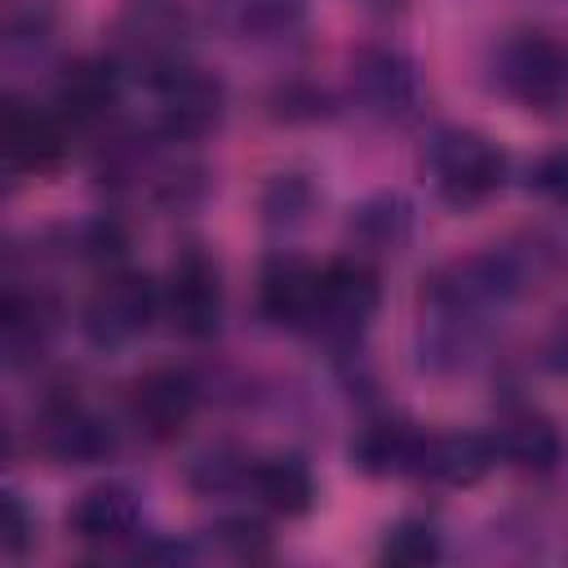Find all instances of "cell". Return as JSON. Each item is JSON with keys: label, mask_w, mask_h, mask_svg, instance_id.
Segmentation results:
<instances>
[{"label": "cell", "mask_w": 568, "mask_h": 568, "mask_svg": "<svg viewBox=\"0 0 568 568\" xmlns=\"http://www.w3.org/2000/svg\"><path fill=\"white\" fill-rule=\"evenodd\" d=\"M58 324H62V306L49 288L27 284V280H9L4 302H0V346H4V359L13 368L27 359H40L44 346L53 342Z\"/></svg>", "instance_id": "e0dca14e"}, {"label": "cell", "mask_w": 568, "mask_h": 568, "mask_svg": "<svg viewBox=\"0 0 568 568\" xmlns=\"http://www.w3.org/2000/svg\"><path fill=\"white\" fill-rule=\"evenodd\" d=\"M408 235H413V209L395 191H377L359 209H351L346 240H351V253H359L368 262H377L386 253H399L408 244Z\"/></svg>", "instance_id": "44dd1931"}, {"label": "cell", "mask_w": 568, "mask_h": 568, "mask_svg": "<svg viewBox=\"0 0 568 568\" xmlns=\"http://www.w3.org/2000/svg\"><path fill=\"white\" fill-rule=\"evenodd\" d=\"M493 466L497 448L488 430H426L413 479L439 488H475Z\"/></svg>", "instance_id": "ac0fdd59"}, {"label": "cell", "mask_w": 568, "mask_h": 568, "mask_svg": "<svg viewBox=\"0 0 568 568\" xmlns=\"http://www.w3.org/2000/svg\"><path fill=\"white\" fill-rule=\"evenodd\" d=\"M217 9L244 40H288L306 22V0H217Z\"/></svg>", "instance_id": "7402d4cb"}, {"label": "cell", "mask_w": 568, "mask_h": 568, "mask_svg": "<svg viewBox=\"0 0 568 568\" xmlns=\"http://www.w3.org/2000/svg\"><path fill=\"white\" fill-rule=\"evenodd\" d=\"M541 368L555 373V377H568V311L550 324V333L541 337V351H537Z\"/></svg>", "instance_id": "83f0119b"}, {"label": "cell", "mask_w": 568, "mask_h": 568, "mask_svg": "<svg viewBox=\"0 0 568 568\" xmlns=\"http://www.w3.org/2000/svg\"><path fill=\"white\" fill-rule=\"evenodd\" d=\"M528 191H537L541 200L568 204V146L546 151V155L528 169Z\"/></svg>", "instance_id": "4316f807"}, {"label": "cell", "mask_w": 568, "mask_h": 568, "mask_svg": "<svg viewBox=\"0 0 568 568\" xmlns=\"http://www.w3.org/2000/svg\"><path fill=\"white\" fill-rule=\"evenodd\" d=\"M382 306V280L377 266L359 253L333 257L324 262V288H320V311H315V328L311 337H320L324 346H355L364 337V328L373 324Z\"/></svg>", "instance_id": "ba28073f"}, {"label": "cell", "mask_w": 568, "mask_h": 568, "mask_svg": "<svg viewBox=\"0 0 568 568\" xmlns=\"http://www.w3.org/2000/svg\"><path fill=\"white\" fill-rule=\"evenodd\" d=\"M146 89H151V102H155V133L164 142L195 146L226 115V84H222V75H213L209 67H200L191 58L169 67L164 75H155Z\"/></svg>", "instance_id": "5b68a950"}, {"label": "cell", "mask_w": 568, "mask_h": 568, "mask_svg": "<svg viewBox=\"0 0 568 568\" xmlns=\"http://www.w3.org/2000/svg\"><path fill=\"white\" fill-rule=\"evenodd\" d=\"M559 240H550L546 231H515L466 257L439 262L417 288V368L430 377L475 368L510 306L541 293L559 275Z\"/></svg>", "instance_id": "6da1fadb"}, {"label": "cell", "mask_w": 568, "mask_h": 568, "mask_svg": "<svg viewBox=\"0 0 568 568\" xmlns=\"http://www.w3.org/2000/svg\"><path fill=\"white\" fill-rule=\"evenodd\" d=\"M160 302H164L169 328L178 337H186V342L217 337L222 315H226V288H222L217 257L204 244H182L160 284Z\"/></svg>", "instance_id": "8992f818"}, {"label": "cell", "mask_w": 568, "mask_h": 568, "mask_svg": "<svg viewBox=\"0 0 568 568\" xmlns=\"http://www.w3.org/2000/svg\"><path fill=\"white\" fill-rule=\"evenodd\" d=\"M111 58L120 62L124 75H138L142 84H151L169 67L186 62V18H182V9L160 4V0H138L115 22Z\"/></svg>", "instance_id": "30bf717a"}, {"label": "cell", "mask_w": 568, "mask_h": 568, "mask_svg": "<svg viewBox=\"0 0 568 568\" xmlns=\"http://www.w3.org/2000/svg\"><path fill=\"white\" fill-rule=\"evenodd\" d=\"M488 435H493L497 462L510 470H524V475H550L564 457V435H559L555 417L524 399L506 404Z\"/></svg>", "instance_id": "2e32d148"}, {"label": "cell", "mask_w": 568, "mask_h": 568, "mask_svg": "<svg viewBox=\"0 0 568 568\" xmlns=\"http://www.w3.org/2000/svg\"><path fill=\"white\" fill-rule=\"evenodd\" d=\"M67 532L80 546H93V550L133 546L142 537V501H138V493L129 484H115V479L89 484L67 506Z\"/></svg>", "instance_id": "5bb4252c"}, {"label": "cell", "mask_w": 568, "mask_h": 568, "mask_svg": "<svg viewBox=\"0 0 568 568\" xmlns=\"http://www.w3.org/2000/svg\"><path fill=\"white\" fill-rule=\"evenodd\" d=\"M422 169L448 209H479L506 186L510 155L479 129L439 124L422 146Z\"/></svg>", "instance_id": "3957f363"}, {"label": "cell", "mask_w": 568, "mask_h": 568, "mask_svg": "<svg viewBox=\"0 0 568 568\" xmlns=\"http://www.w3.org/2000/svg\"><path fill=\"white\" fill-rule=\"evenodd\" d=\"M320 288H324V262H311L302 253H271L257 275V311L266 324L311 337Z\"/></svg>", "instance_id": "4fadbf2b"}, {"label": "cell", "mask_w": 568, "mask_h": 568, "mask_svg": "<svg viewBox=\"0 0 568 568\" xmlns=\"http://www.w3.org/2000/svg\"><path fill=\"white\" fill-rule=\"evenodd\" d=\"M209 532H213V541H217L231 559H253V555L266 550V528L253 524V519H222V524H213Z\"/></svg>", "instance_id": "484cf974"}, {"label": "cell", "mask_w": 568, "mask_h": 568, "mask_svg": "<svg viewBox=\"0 0 568 568\" xmlns=\"http://www.w3.org/2000/svg\"><path fill=\"white\" fill-rule=\"evenodd\" d=\"M426 430L404 417H373L351 435V466L373 479H413L417 475V453H422Z\"/></svg>", "instance_id": "d6986e66"}, {"label": "cell", "mask_w": 568, "mask_h": 568, "mask_svg": "<svg viewBox=\"0 0 568 568\" xmlns=\"http://www.w3.org/2000/svg\"><path fill=\"white\" fill-rule=\"evenodd\" d=\"M488 84L519 111H568V36L555 27L506 31L488 53Z\"/></svg>", "instance_id": "7a4b0ae2"}, {"label": "cell", "mask_w": 568, "mask_h": 568, "mask_svg": "<svg viewBox=\"0 0 568 568\" xmlns=\"http://www.w3.org/2000/svg\"><path fill=\"white\" fill-rule=\"evenodd\" d=\"M444 555V532L435 519L426 515H404L395 519L386 532H382V546H377V564H390V568H426Z\"/></svg>", "instance_id": "603a6c76"}, {"label": "cell", "mask_w": 568, "mask_h": 568, "mask_svg": "<svg viewBox=\"0 0 568 568\" xmlns=\"http://www.w3.org/2000/svg\"><path fill=\"white\" fill-rule=\"evenodd\" d=\"M71 146V124L53 111L40 106L22 93L4 98V115H0V151H4V169L18 178H40L53 173L67 160Z\"/></svg>", "instance_id": "8fae6325"}, {"label": "cell", "mask_w": 568, "mask_h": 568, "mask_svg": "<svg viewBox=\"0 0 568 568\" xmlns=\"http://www.w3.org/2000/svg\"><path fill=\"white\" fill-rule=\"evenodd\" d=\"M311 209H315V186L306 173H275L262 191V217L275 231L302 226L311 217Z\"/></svg>", "instance_id": "cb8c5ba5"}, {"label": "cell", "mask_w": 568, "mask_h": 568, "mask_svg": "<svg viewBox=\"0 0 568 568\" xmlns=\"http://www.w3.org/2000/svg\"><path fill=\"white\" fill-rule=\"evenodd\" d=\"M240 493H253V501L266 506L271 515L297 519L315 506V475L297 453H262L248 457Z\"/></svg>", "instance_id": "ffe728a7"}, {"label": "cell", "mask_w": 568, "mask_h": 568, "mask_svg": "<svg viewBox=\"0 0 568 568\" xmlns=\"http://www.w3.org/2000/svg\"><path fill=\"white\" fill-rule=\"evenodd\" d=\"M368 4H390V0H368Z\"/></svg>", "instance_id": "f1b7e54d"}, {"label": "cell", "mask_w": 568, "mask_h": 568, "mask_svg": "<svg viewBox=\"0 0 568 568\" xmlns=\"http://www.w3.org/2000/svg\"><path fill=\"white\" fill-rule=\"evenodd\" d=\"M195 408H200V382L191 368H178V364H155V368L138 373L124 390L129 422L155 444L178 439L191 426Z\"/></svg>", "instance_id": "7c38bea8"}, {"label": "cell", "mask_w": 568, "mask_h": 568, "mask_svg": "<svg viewBox=\"0 0 568 568\" xmlns=\"http://www.w3.org/2000/svg\"><path fill=\"white\" fill-rule=\"evenodd\" d=\"M346 80H351V102L377 124H408L426 98L417 62L395 44L355 49Z\"/></svg>", "instance_id": "52a82bcc"}, {"label": "cell", "mask_w": 568, "mask_h": 568, "mask_svg": "<svg viewBox=\"0 0 568 568\" xmlns=\"http://www.w3.org/2000/svg\"><path fill=\"white\" fill-rule=\"evenodd\" d=\"M31 541H36V515L27 510L18 488H4V501H0V550L9 559H22Z\"/></svg>", "instance_id": "d4e9b609"}, {"label": "cell", "mask_w": 568, "mask_h": 568, "mask_svg": "<svg viewBox=\"0 0 568 568\" xmlns=\"http://www.w3.org/2000/svg\"><path fill=\"white\" fill-rule=\"evenodd\" d=\"M31 444L53 466H93L115 453V426L75 390H58L36 408Z\"/></svg>", "instance_id": "9c48e42d"}, {"label": "cell", "mask_w": 568, "mask_h": 568, "mask_svg": "<svg viewBox=\"0 0 568 568\" xmlns=\"http://www.w3.org/2000/svg\"><path fill=\"white\" fill-rule=\"evenodd\" d=\"M160 311H164L160 284L146 271L111 266V271H102V280L89 288V297L80 306V333L98 351H120V346H133L155 324Z\"/></svg>", "instance_id": "277c9868"}, {"label": "cell", "mask_w": 568, "mask_h": 568, "mask_svg": "<svg viewBox=\"0 0 568 568\" xmlns=\"http://www.w3.org/2000/svg\"><path fill=\"white\" fill-rule=\"evenodd\" d=\"M120 62L111 53H84L75 62H67L53 80V98L49 106L71 124V129H93L106 124L111 111L120 106Z\"/></svg>", "instance_id": "9a60e30c"}]
</instances>
